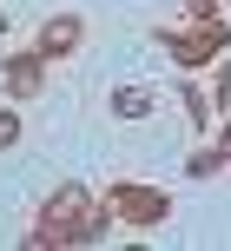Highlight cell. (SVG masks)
I'll use <instances>...</instances> for the list:
<instances>
[{
    "mask_svg": "<svg viewBox=\"0 0 231 251\" xmlns=\"http://www.w3.org/2000/svg\"><path fill=\"white\" fill-rule=\"evenodd\" d=\"M7 86H13V93H33V86H40L33 60H13V66H7Z\"/></svg>",
    "mask_w": 231,
    "mask_h": 251,
    "instance_id": "cell-1",
    "label": "cell"
},
{
    "mask_svg": "<svg viewBox=\"0 0 231 251\" xmlns=\"http://www.w3.org/2000/svg\"><path fill=\"white\" fill-rule=\"evenodd\" d=\"M7 132H13V126H7V119H0V139H7Z\"/></svg>",
    "mask_w": 231,
    "mask_h": 251,
    "instance_id": "cell-2",
    "label": "cell"
}]
</instances>
